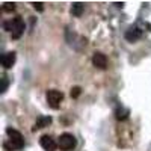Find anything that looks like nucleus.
<instances>
[{"label": "nucleus", "mask_w": 151, "mask_h": 151, "mask_svg": "<svg viewBox=\"0 0 151 151\" xmlns=\"http://www.w3.org/2000/svg\"><path fill=\"white\" fill-rule=\"evenodd\" d=\"M33 8H35V9H38V11H42V9H44L41 2H33Z\"/></svg>", "instance_id": "2eb2a0df"}, {"label": "nucleus", "mask_w": 151, "mask_h": 151, "mask_svg": "<svg viewBox=\"0 0 151 151\" xmlns=\"http://www.w3.org/2000/svg\"><path fill=\"white\" fill-rule=\"evenodd\" d=\"M80 92H82V89H80V86H74V88H71V97L73 98H77L79 95H80Z\"/></svg>", "instance_id": "f8f14e48"}, {"label": "nucleus", "mask_w": 151, "mask_h": 151, "mask_svg": "<svg viewBox=\"0 0 151 151\" xmlns=\"http://www.w3.org/2000/svg\"><path fill=\"white\" fill-rule=\"evenodd\" d=\"M24 33V21L21 17H15L12 20V40H18Z\"/></svg>", "instance_id": "20e7f679"}, {"label": "nucleus", "mask_w": 151, "mask_h": 151, "mask_svg": "<svg viewBox=\"0 0 151 151\" xmlns=\"http://www.w3.org/2000/svg\"><path fill=\"white\" fill-rule=\"evenodd\" d=\"M45 98H47L48 106L52 109H59L60 101L64 100V94H62L60 91H56V89H50V91H47Z\"/></svg>", "instance_id": "f257e3e1"}, {"label": "nucleus", "mask_w": 151, "mask_h": 151, "mask_svg": "<svg viewBox=\"0 0 151 151\" xmlns=\"http://www.w3.org/2000/svg\"><path fill=\"white\" fill-rule=\"evenodd\" d=\"M14 9H15V3L8 2V3H5V5H3V11H5V12H12Z\"/></svg>", "instance_id": "ddd939ff"}, {"label": "nucleus", "mask_w": 151, "mask_h": 151, "mask_svg": "<svg viewBox=\"0 0 151 151\" xmlns=\"http://www.w3.org/2000/svg\"><path fill=\"white\" fill-rule=\"evenodd\" d=\"M8 85H9L8 77H3V79H2V89H0V92H2V94H5V92H6V89H8Z\"/></svg>", "instance_id": "4468645a"}, {"label": "nucleus", "mask_w": 151, "mask_h": 151, "mask_svg": "<svg viewBox=\"0 0 151 151\" xmlns=\"http://www.w3.org/2000/svg\"><path fill=\"white\" fill-rule=\"evenodd\" d=\"M50 124H52V116H41V118H38V121L35 122V127L32 130L36 132V130H40V129L48 127Z\"/></svg>", "instance_id": "1a4fd4ad"}, {"label": "nucleus", "mask_w": 151, "mask_h": 151, "mask_svg": "<svg viewBox=\"0 0 151 151\" xmlns=\"http://www.w3.org/2000/svg\"><path fill=\"white\" fill-rule=\"evenodd\" d=\"M92 64H94V67H97V68H100V70H104V68L107 67V58H106V55L100 53V52L94 53V56H92Z\"/></svg>", "instance_id": "0eeeda50"}, {"label": "nucleus", "mask_w": 151, "mask_h": 151, "mask_svg": "<svg viewBox=\"0 0 151 151\" xmlns=\"http://www.w3.org/2000/svg\"><path fill=\"white\" fill-rule=\"evenodd\" d=\"M129 109H122V107H118L116 109V112H115V115H116V118L119 119V121H124V119H127V116H129Z\"/></svg>", "instance_id": "9b49d317"}, {"label": "nucleus", "mask_w": 151, "mask_h": 151, "mask_svg": "<svg viewBox=\"0 0 151 151\" xmlns=\"http://www.w3.org/2000/svg\"><path fill=\"white\" fill-rule=\"evenodd\" d=\"M6 133L9 136V142L12 145V148H15V150H21L24 147V139H23V136L20 132L14 130V129H6Z\"/></svg>", "instance_id": "7ed1b4c3"}, {"label": "nucleus", "mask_w": 151, "mask_h": 151, "mask_svg": "<svg viewBox=\"0 0 151 151\" xmlns=\"http://www.w3.org/2000/svg\"><path fill=\"white\" fill-rule=\"evenodd\" d=\"M40 144H41L42 150H45V151H56V148H58V144L55 142V139H52V136H48V134H44L41 137Z\"/></svg>", "instance_id": "39448f33"}, {"label": "nucleus", "mask_w": 151, "mask_h": 151, "mask_svg": "<svg viewBox=\"0 0 151 151\" xmlns=\"http://www.w3.org/2000/svg\"><path fill=\"white\" fill-rule=\"evenodd\" d=\"M141 36H142V30L137 29V27H132V29H129L127 32H125V40H127L129 42H136Z\"/></svg>", "instance_id": "6e6552de"}, {"label": "nucleus", "mask_w": 151, "mask_h": 151, "mask_svg": "<svg viewBox=\"0 0 151 151\" xmlns=\"http://www.w3.org/2000/svg\"><path fill=\"white\" fill-rule=\"evenodd\" d=\"M15 60H17V55L14 52H8L2 56V59H0V62H2V67L5 70H9L12 68V65L15 64Z\"/></svg>", "instance_id": "423d86ee"}, {"label": "nucleus", "mask_w": 151, "mask_h": 151, "mask_svg": "<svg viewBox=\"0 0 151 151\" xmlns=\"http://www.w3.org/2000/svg\"><path fill=\"white\" fill-rule=\"evenodd\" d=\"M58 145L60 147V150L68 151V150L76 148V145H77V139H76L71 133H64V134L59 136V144Z\"/></svg>", "instance_id": "f03ea898"}, {"label": "nucleus", "mask_w": 151, "mask_h": 151, "mask_svg": "<svg viewBox=\"0 0 151 151\" xmlns=\"http://www.w3.org/2000/svg\"><path fill=\"white\" fill-rule=\"evenodd\" d=\"M83 9H85V5L82 2H74L71 6V14L74 17H80L83 14Z\"/></svg>", "instance_id": "9d476101"}]
</instances>
